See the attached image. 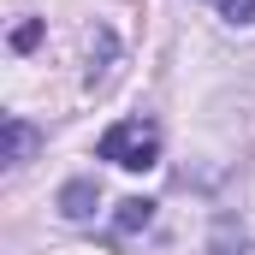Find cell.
Returning <instances> with one entry per match:
<instances>
[{
    "mask_svg": "<svg viewBox=\"0 0 255 255\" xmlns=\"http://www.w3.org/2000/svg\"><path fill=\"white\" fill-rule=\"evenodd\" d=\"M208 255H255L250 232L238 226V220H214V232H208Z\"/></svg>",
    "mask_w": 255,
    "mask_h": 255,
    "instance_id": "4",
    "label": "cell"
},
{
    "mask_svg": "<svg viewBox=\"0 0 255 255\" xmlns=\"http://www.w3.org/2000/svg\"><path fill=\"white\" fill-rule=\"evenodd\" d=\"M95 202H101V184H95V178H71V184L60 190V214L71 220V226H83V220L95 214Z\"/></svg>",
    "mask_w": 255,
    "mask_h": 255,
    "instance_id": "3",
    "label": "cell"
},
{
    "mask_svg": "<svg viewBox=\"0 0 255 255\" xmlns=\"http://www.w3.org/2000/svg\"><path fill=\"white\" fill-rule=\"evenodd\" d=\"M0 136H6V166H12V172H18V166H30V160H36V148H42V130L30 125V119H6Z\"/></svg>",
    "mask_w": 255,
    "mask_h": 255,
    "instance_id": "2",
    "label": "cell"
},
{
    "mask_svg": "<svg viewBox=\"0 0 255 255\" xmlns=\"http://www.w3.org/2000/svg\"><path fill=\"white\" fill-rule=\"evenodd\" d=\"M36 42H42V24H36V18H30V24H18V30H12V48H18V54H30V48H36Z\"/></svg>",
    "mask_w": 255,
    "mask_h": 255,
    "instance_id": "7",
    "label": "cell"
},
{
    "mask_svg": "<svg viewBox=\"0 0 255 255\" xmlns=\"http://www.w3.org/2000/svg\"><path fill=\"white\" fill-rule=\"evenodd\" d=\"M208 6H220L232 24H255V0H208Z\"/></svg>",
    "mask_w": 255,
    "mask_h": 255,
    "instance_id": "6",
    "label": "cell"
},
{
    "mask_svg": "<svg viewBox=\"0 0 255 255\" xmlns=\"http://www.w3.org/2000/svg\"><path fill=\"white\" fill-rule=\"evenodd\" d=\"M148 220H154V202H148V196H125V202H119V214H113V226H119V232H142Z\"/></svg>",
    "mask_w": 255,
    "mask_h": 255,
    "instance_id": "5",
    "label": "cell"
},
{
    "mask_svg": "<svg viewBox=\"0 0 255 255\" xmlns=\"http://www.w3.org/2000/svg\"><path fill=\"white\" fill-rule=\"evenodd\" d=\"M95 154L113 160V166H125V172H148V166L160 160V125H154V119H119V125L101 130Z\"/></svg>",
    "mask_w": 255,
    "mask_h": 255,
    "instance_id": "1",
    "label": "cell"
}]
</instances>
